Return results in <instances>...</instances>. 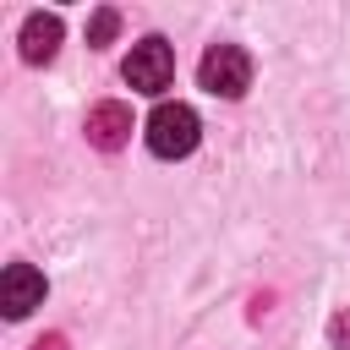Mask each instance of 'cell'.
<instances>
[{"label": "cell", "instance_id": "6da1fadb", "mask_svg": "<svg viewBox=\"0 0 350 350\" xmlns=\"http://www.w3.org/2000/svg\"><path fill=\"white\" fill-rule=\"evenodd\" d=\"M197 137H202V120H197V109L191 104H159L153 115H148V148L159 153V159H186L191 148H197Z\"/></svg>", "mask_w": 350, "mask_h": 350}, {"label": "cell", "instance_id": "7a4b0ae2", "mask_svg": "<svg viewBox=\"0 0 350 350\" xmlns=\"http://www.w3.org/2000/svg\"><path fill=\"white\" fill-rule=\"evenodd\" d=\"M197 82L208 93H219V98H241L252 88V55L241 44H213L202 55V66H197Z\"/></svg>", "mask_w": 350, "mask_h": 350}, {"label": "cell", "instance_id": "ba28073f", "mask_svg": "<svg viewBox=\"0 0 350 350\" xmlns=\"http://www.w3.org/2000/svg\"><path fill=\"white\" fill-rule=\"evenodd\" d=\"M328 345H334V350H350V306H339V312L328 317Z\"/></svg>", "mask_w": 350, "mask_h": 350}, {"label": "cell", "instance_id": "3957f363", "mask_svg": "<svg viewBox=\"0 0 350 350\" xmlns=\"http://www.w3.org/2000/svg\"><path fill=\"white\" fill-rule=\"evenodd\" d=\"M120 77L137 88V93H164L170 82H175V49L153 33V38H142V44H131V55H126V66H120Z\"/></svg>", "mask_w": 350, "mask_h": 350}, {"label": "cell", "instance_id": "8992f818", "mask_svg": "<svg viewBox=\"0 0 350 350\" xmlns=\"http://www.w3.org/2000/svg\"><path fill=\"white\" fill-rule=\"evenodd\" d=\"M60 16L55 11H33L27 22H22V60L27 66H44V60H55V49H60Z\"/></svg>", "mask_w": 350, "mask_h": 350}, {"label": "cell", "instance_id": "5b68a950", "mask_svg": "<svg viewBox=\"0 0 350 350\" xmlns=\"http://www.w3.org/2000/svg\"><path fill=\"white\" fill-rule=\"evenodd\" d=\"M126 137H131V109H126V104L104 98V104L88 109V142H93L98 153H120Z\"/></svg>", "mask_w": 350, "mask_h": 350}, {"label": "cell", "instance_id": "52a82bcc", "mask_svg": "<svg viewBox=\"0 0 350 350\" xmlns=\"http://www.w3.org/2000/svg\"><path fill=\"white\" fill-rule=\"evenodd\" d=\"M115 33H120V11H115V5H98V11L88 16V44H93V49H104Z\"/></svg>", "mask_w": 350, "mask_h": 350}, {"label": "cell", "instance_id": "9c48e42d", "mask_svg": "<svg viewBox=\"0 0 350 350\" xmlns=\"http://www.w3.org/2000/svg\"><path fill=\"white\" fill-rule=\"evenodd\" d=\"M33 350H71V345H66V334H44Z\"/></svg>", "mask_w": 350, "mask_h": 350}, {"label": "cell", "instance_id": "277c9868", "mask_svg": "<svg viewBox=\"0 0 350 350\" xmlns=\"http://www.w3.org/2000/svg\"><path fill=\"white\" fill-rule=\"evenodd\" d=\"M44 295H49V284H44V273L33 262H11L0 273V306H5V317H27L33 306H44Z\"/></svg>", "mask_w": 350, "mask_h": 350}]
</instances>
